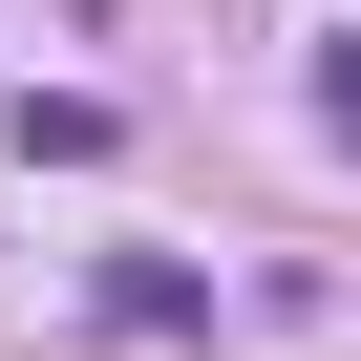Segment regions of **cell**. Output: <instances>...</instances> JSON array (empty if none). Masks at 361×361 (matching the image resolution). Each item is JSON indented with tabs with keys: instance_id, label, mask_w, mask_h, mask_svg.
Segmentation results:
<instances>
[{
	"instance_id": "obj_2",
	"label": "cell",
	"mask_w": 361,
	"mask_h": 361,
	"mask_svg": "<svg viewBox=\"0 0 361 361\" xmlns=\"http://www.w3.org/2000/svg\"><path fill=\"white\" fill-rule=\"evenodd\" d=\"M319 128H340V149H361V43H319Z\"/></svg>"
},
{
	"instance_id": "obj_1",
	"label": "cell",
	"mask_w": 361,
	"mask_h": 361,
	"mask_svg": "<svg viewBox=\"0 0 361 361\" xmlns=\"http://www.w3.org/2000/svg\"><path fill=\"white\" fill-rule=\"evenodd\" d=\"M85 319H106V340H213V276H192V255H106Z\"/></svg>"
}]
</instances>
